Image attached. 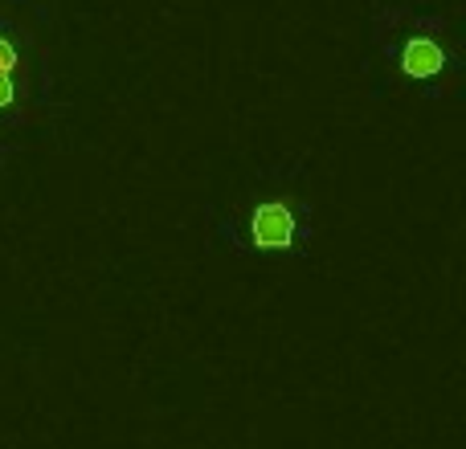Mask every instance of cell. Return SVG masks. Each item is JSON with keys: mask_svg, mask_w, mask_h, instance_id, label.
Here are the masks:
<instances>
[{"mask_svg": "<svg viewBox=\"0 0 466 449\" xmlns=\"http://www.w3.org/2000/svg\"><path fill=\"white\" fill-rule=\"evenodd\" d=\"M377 49L389 57L397 78L426 95L454 82V45L438 16L397 13V21L377 16Z\"/></svg>", "mask_w": 466, "mask_h": 449, "instance_id": "2", "label": "cell"}, {"mask_svg": "<svg viewBox=\"0 0 466 449\" xmlns=\"http://www.w3.org/2000/svg\"><path fill=\"white\" fill-rule=\"evenodd\" d=\"M49 90V74L41 65L33 41L8 21H0V127H16L37 115Z\"/></svg>", "mask_w": 466, "mask_h": 449, "instance_id": "3", "label": "cell"}, {"mask_svg": "<svg viewBox=\"0 0 466 449\" xmlns=\"http://www.w3.org/2000/svg\"><path fill=\"white\" fill-rule=\"evenodd\" d=\"M226 245L258 257H299L307 254L315 237L311 201L295 176L282 180V168H274L254 193H246L233 209V217L221 221L218 233Z\"/></svg>", "mask_w": 466, "mask_h": 449, "instance_id": "1", "label": "cell"}]
</instances>
